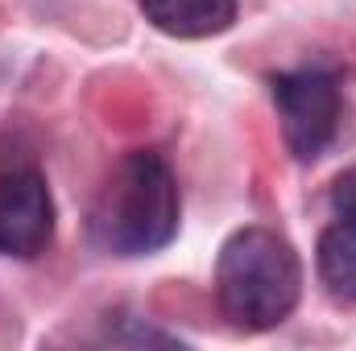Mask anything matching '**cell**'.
<instances>
[{
  "mask_svg": "<svg viewBox=\"0 0 356 351\" xmlns=\"http://www.w3.org/2000/svg\"><path fill=\"white\" fill-rule=\"evenodd\" d=\"M182 198L175 170L154 149H133L99 186L88 232L112 257H154L178 236Z\"/></svg>",
  "mask_w": 356,
  "mask_h": 351,
  "instance_id": "6da1fadb",
  "label": "cell"
},
{
  "mask_svg": "<svg viewBox=\"0 0 356 351\" xmlns=\"http://www.w3.org/2000/svg\"><path fill=\"white\" fill-rule=\"evenodd\" d=\"M302 298V261L294 244L261 223L236 228L216 257V302L241 331H269Z\"/></svg>",
  "mask_w": 356,
  "mask_h": 351,
  "instance_id": "7a4b0ae2",
  "label": "cell"
},
{
  "mask_svg": "<svg viewBox=\"0 0 356 351\" xmlns=\"http://www.w3.org/2000/svg\"><path fill=\"white\" fill-rule=\"evenodd\" d=\"M269 95L294 162L323 157L340 132V75L327 67L282 71L269 79Z\"/></svg>",
  "mask_w": 356,
  "mask_h": 351,
  "instance_id": "3957f363",
  "label": "cell"
},
{
  "mask_svg": "<svg viewBox=\"0 0 356 351\" xmlns=\"http://www.w3.org/2000/svg\"><path fill=\"white\" fill-rule=\"evenodd\" d=\"M54 240V194L38 170L0 174V257L33 261Z\"/></svg>",
  "mask_w": 356,
  "mask_h": 351,
  "instance_id": "277c9868",
  "label": "cell"
},
{
  "mask_svg": "<svg viewBox=\"0 0 356 351\" xmlns=\"http://www.w3.org/2000/svg\"><path fill=\"white\" fill-rule=\"evenodd\" d=\"M145 21L178 42H199L232 29L236 21V0H137Z\"/></svg>",
  "mask_w": 356,
  "mask_h": 351,
  "instance_id": "5b68a950",
  "label": "cell"
},
{
  "mask_svg": "<svg viewBox=\"0 0 356 351\" xmlns=\"http://www.w3.org/2000/svg\"><path fill=\"white\" fill-rule=\"evenodd\" d=\"M315 264L332 298L356 302V211H336V223H327L319 236Z\"/></svg>",
  "mask_w": 356,
  "mask_h": 351,
  "instance_id": "8992f818",
  "label": "cell"
},
{
  "mask_svg": "<svg viewBox=\"0 0 356 351\" xmlns=\"http://www.w3.org/2000/svg\"><path fill=\"white\" fill-rule=\"evenodd\" d=\"M120 323H124V331H112V327H108V339H112V343H137V348H141V343H162V348H175V343H182L178 335L154 331V327H141L137 318H120Z\"/></svg>",
  "mask_w": 356,
  "mask_h": 351,
  "instance_id": "52a82bcc",
  "label": "cell"
}]
</instances>
